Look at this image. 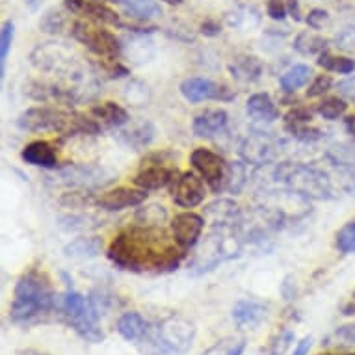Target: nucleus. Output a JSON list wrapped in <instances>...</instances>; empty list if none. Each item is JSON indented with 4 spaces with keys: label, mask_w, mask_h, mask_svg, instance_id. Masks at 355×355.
<instances>
[{
    "label": "nucleus",
    "mask_w": 355,
    "mask_h": 355,
    "mask_svg": "<svg viewBox=\"0 0 355 355\" xmlns=\"http://www.w3.org/2000/svg\"><path fill=\"white\" fill-rule=\"evenodd\" d=\"M292 338H294V335H292L291 331H285L283 335H279V338H277V340L274 343V346H272V355L285 354V349L291 346Z\"/></svg>",
    "instance_id": "nucleus-39"
},
{
    "label": "nucleus",
    "mask_w": 355,
    "mask_h": 355,
    "mask_svg": "<svg viewBox=\"0 0 355 355\" xmlns=\"http://www.w3.org/2000/svg\"><path fill=\"white\" fill-rule=\"evenodd\" d=\"M196 326L184 316H169L149 327L147 335L140 340L144 355H179L184 354L193 343Z\"/></svg>",
    "instance_id": "nucleus-3"
},
{
    "label": "nucleus",
    "mask_w": 355,
    "mask_h": 355,
    "mask_svg": "<svg viewBox=\"0 0 355 355\" xmlns=\"http://www.w3.org/2000/svg\"><path fill=\"white\" fill-rule=\"evenodd\" d=\"M337 338L344 340L346 344H352V346H355V324L343 326L340 329H337Z\"/></svg>",
    "instance_id": "nucleus-40"
},
{
    "label": "nucleus",
    "mask_w": 355,
    "mask_h": 355,
    "mask_svg": "<svg viewBox=\"0 0 355 355\" xmlns=\"http://www.w3.org/2000/svg\"><path fill=\"white\" fill-rule=\"evenodd\" d=\"M65 8L78 17L92 21V23H105L112 26H123L121 19L114 10L97 0H65Z\"/></svg>",
    "instance_id": "nucleus-14"
},
{
    "label": "nucleus",
    "mask_w": 355,
    "mask_h": 355,
    "mask_svg": "<svg viewBox=\"0 0 355 355\" xmlns=\"http://www.w3.org/2000/svg\"><path fill=\"white\" fill-rule=\"evenodd\" d=\"M322 355H355V354H322Z\"/></svg>",
    "instance_id": "nucleus-48"
},
{
    "label": "nucleus",
    "mask_w": 355,
    "mask_h": 355,
    "mask_svg": "<svg viewBox=\"0 0 355 355\" xmlns=\"http://www.w3.org/2000/svg\"><path fill=\"white\" fill-rule=\"evenodd\" d=\"M71 34L75 40H78L82 45H86L99 58H105L108 62H116L121 56V43L112 34L110 30L97 26L92 21H76L73 24Z\"/></svg>",
    "instance_id": "nucleus-7"
},
{
    "label": "nucleus",
    "mask_w": 355,
    "mask_h": 355,
    "mask_svg": "<svg viewBox=\"0 0 355 355\" xmlns=\"http://www.w3.org/2000/svg\"><path fill=\"white\" fill-rule=\"evenodd\" d=\"M75 114L54 106H32L17 117V127L26 132H58L71 136Z\"/></svg>",
    "instance_id": "nucleus-6"
},
{
    "label": "nucleus",
    "mask_w": 355,
    "mask_h": 355,
    "mask_svg": "<svg viewBox=\"0 0 355 355\" xmlns=\"http://www.w3.org/2000/svg\"><path fill=\"white\" fill-rule=\"evenodd\" d=\"M231 71H233V75L236 76L239 80H257V78L261 76V64H259V60L253 58V56H244V58H239L233 65H231Z\"/></svg>",
    "instance_id": "nucleus-29"
},
{
    "label": "nucleus",
    "mask_w": 355,
    "mask_h": 355,
    "mask_svg": "<svg viewBox=\"0 0 355 355\" xmlns=\"http://www.w3.org/2000/svg\"><path fill=\"white\" fill-rule=\"evenodd\" d=\"M286 12H288V8L283 0H268V15L272 19L281 21L286 17Z\"/></svg>",
    "instance_id": "nucleus-38"
},
{
    "label": "nucleus",
    "mask_w": 355,
    "mask_h": 355,
    "mask_svg": "<svg viewBox=\"0 0 355 355\" xmlns=\"http://www.w3.org/2000/svg\"><path fill=\"white\" fill-rule=\"evenodd\" d=\"M324 45H326V41L320 40V37H316V35H311V34L297 35V40H296V49L302 54H305V56H309V54L320 53L322 49H324Z\"/></svg>",
    "instance_id": "nucleus-35"
},
{
    "label": "nucleus",
    "mask_w": 355,
    "mask_h": 355,
    "mask_svg": "<svg viewBox=\"0 0 355 355\" xmlns=\"http://www.w3.org/2000/svg\"><path fill=\"white\" fill-rule=\"evenodd\" d=\"M337 248L340 253H355V221H348L337 233Z\"/></svg>",
    "instance_id": "nucleus-34"
},
{
    "label": "nucleus",
    "mask_w": 355,
    "mask_h": 355,
    "mask_svg": "<svg viewBox=\"0 0 355 355\" xmlns=\"http://www.w3.org/2000/svg\"><path fill=\"white\" fill-rule=\"evenodd\" d=\"M318 65H322L324 69L331 71V73H338V75H349L355 71V62L346 56H333L329 53H322L318 58Z\"/></svg>",
    "instance_id": "nucleus-30"
},
{
    "label": "nucleus",
    "mask_w": 355,
    "mask_h": 355,
    "mask_svg": "<svg viewBox=\"0 0 355 355\" xmlns=\"http://www.w3.org/2000/svg\"><path fill=\"white\" fill-rule=\"evenodd\" d=\"M190 162L212 192L221 193L227 190L229 164L220 155H216L214 151L205 149V147H199L192 153Z\"/></svg>",
    "instance_id": "nucleus-9"
},
{
    "label": "nucleus",
    "mask_w": 355,
    "mask_h": 355,
    "mask_svg": "<svg viewBox=\"0 0 355 355\" xmlns=\"http://www.w3.org/2000/svg\"><path fill=\"white\" fill-rule=\"evenodd\" d=\"M155 138V128L149 121L138 123L136 127H132L130 130H125L121 132V141L125 146L132 147L135 151H140V149H146L149 144Z\"/></svg>",
    "instance_id": "nucleus-26"
},
{
    "label": "nucleus",
    "mask_w": 355,
    "mask_h": 355,
    "mask_svg": "<svg viewBox=\"0 0 355 355\" xmlns=\"http://www.w3.org/2000/svg\"><path fill=\"white\" fill-rule=\"evenodd\" d=\"M244 349L245 340H231V338H225V340L216 343L205 355H242Z\"/></svg>",
    "instance_id": "nucleus-33"
},
{
    "label": "nucleus",
    "mask_w": 355,
    "mask_h": 355,
    "mask_svg": "<svg viewBox=\"0 0 355 355\" xmlns=\"http://www.w3.org/2000/svg\"><path fill=\"white\" fill-rule=\"evenodd\" d=\"M23 355H47V354H41V352H32V349H30V352H26V354H23Z\"/></svg>",
    "instance_id": "nucleus-45"
},
{
    "label": "nucleus",
    "mask_w": 355,
    "mask_h": 355,
    "mask_svg": "<svg viewBox=\"0 0 355 355\" xmlns=\"http://www.w3.org/2000/svg\"><path fill=\"white\" fill-rule=\"evenodd\" d=\"M205 229V218L193 212H181L171 220V236L182 250H192L201 239Z\"/></svg>",
    "instance_id": "nucleus-13"
},
{
    "label": "nucleus",
    "mask_w": 355,
    "mask_h": 355,
    "mask_svg": "<svg viewBox=\"0 0 355 355\" xmlns=\"http://www.w3.org/2000/svg\"><path fill=\"white\" fill-rule=\"evenodd\" d=\"M245 110H248L250 117L261 123H274L281 117L279 108L268 94L251 95L245 103Z\"/></svg>",
    "instance_id": "nucleus-22"
},
{
    "label": "nucleus",
    "mask_w": 355,
    "mask_h": 355,
    "mask_svg": "<svg viewBox=\"0 0 355 355\" xmlns=\"http://www.w3.org/2000/svg\"><path fill=\"white\" fill-rule=\"evenodd\" d=\"M203 218L205 221L212 223L216 229H231L240 220L239 205L231 199H218L205 209Z\"/></svg>",
    "instance_id": "nucleus-18"
},
{
    "label": "nucleus",
    "mask_w": 355,
    "mask_h": 355,
    "mask_svg": "<svg viewBox=\"0 0 355 355\" xmlns=\"http://www.w3.org/2000/svg\"><path fill=\"white\" fill-rule=\"evenodd\" d=\"M326 19H327L326 12H322V10H315V12H311V15L307 17V23H309V26H313V28H320Z\"/></svg>",
    "instance_id": "nucleus-41"
},
{
    "label": "nucleus",
    "mask_w": 355,
    "mask_h": 355,
    "mask_svg": "<svg viewBox=\"0 0 355 355\" xmlns=\"http://www.w3.org/2000/svg\"><path fill=\"white\" fill-rule=\"evenodd\" d=\"M311 78H313L311 67H307V65H294V67L286 71L285 75L281 76L279 84L285 92H291L292 94V92H296V89L305 86Z\"/></svg>",
    "instance_id": "nucleus-27"
},
{
    "label": "nucleus",
    "mask_w": 355,
    "mask_h": 355,
    "mask_svg": "<svg viewBox=\"0 0 355 355\" xmlns=\"http://www.w3.org/2000/svg\"><path fill=\"white\" fill-rule=\"evenodd\" d=\"M92 117L99 123L101 128H119L130 121L128 112L117 103H112V101H105L101 105H95L92 108Z\"/></svg>",
    "instance_id": "nucleus-21"
},
{
    "label": "nucleus",
    "mask_w": 355,
    "mask_h": 355,
    "mask_svg": "<svg viewBox=\"0 0 355 355\" xmlns=\"http://www.w3.org/2000/svg\"><path fill=\"white\" fill-rule=\"evenodd\" d=\"M103 251V240L99 236H78L64 248L69 259H94Z\"/></svg>",
    "instance_id": "nucleus-24"
},
{
    "label": "nucleus",
    "mask_w": 355,
    "mask_h": 355,
    "mask_svg": "<svg viewBox=\"0 0 355 355\" xmlns=\"http://www.w3.org/2000/svg\"><path fill=\"white\" fill-rule=\"evenodd\" d=\"M149 331V324L140 313L130 311L117 320V333L121 335L128 343H140L141 338L146 337Z\"/></svg>",
    "instance_id": "nucleus-23"
},
{
    "label": "nucleus",
    "mask_w": 355,
    "mask_h": 355,
    "mask_svg": "<svg viewBox=\"0 0 355 355\" xmlns=\"http://www.w3.org/2000/svg\"><path fill=\"white\" fill-rule=\"evenodd\" d=\"M207 182L198 177L192 171H184V173H177L175 179L169 184V192H171V198L179 207L182 209H193L205 201V196H207V188H205Z\"/></svg>",
    "instance_id": "nucleus-10"
},
{
    "label": "nucleus",
    "mask_w": 355,
    "mask_h": 355,
    "mask_svg": "<svg viewBox=\"0 0 355 355\" xmlns=\"http://www.w3.org/2000/svg\"><path fill=\"white\" fill-rule=\"evenodd\" d=\"M313 346V338L305 337L297 343L296 349H294V355H309V349Z\"/></svg>",
    "instance_id": "nucleus-43"
},
{
    "label": "nucleus",
    "mask_w": 355,
    "mask_h": 355,
    "mask_svg": "<svg viewBox=\"0 0 355 355\" xmlns=\"http://www.w3.org/2000/svg\"><path fill=\"white\" fill-rule=\"evenodd\" d=\"M136 220L140 225H147V227H162L164 221L168 220V209L158 203L147 205L136 212Z\"/></svg>",
    "instance_id": "nucleus-28"
},
{
    "label": "nucleus",
    "mask_w": 355,
    "mask_h": 355,
    "mask_svg": "<svg viewBox=\"0 0 355 355\" xmlns=\"http://www.w3.org/2000/svg\"><path fill=\"white\" fill-rule=\"evenodd\" d=\"M229 116L221 108H207L193 117L192 130L198 138H216L227 128Z\"/></svg>",
    "instance_id": "nucleus-16"
},
{
    "label": "nucleus",
    "mask_w": 355,
    "mask_h": 355,
    "mask_svg": "<svg viewBox=\"0 0 355 355\" xmlns=\"http://www.w3.org/2000/svg\"><path fill=\"white\" fill-rule=\"evenodd\" d=\"M338 89H340V94L346 95V97H355V78L340 82V84H338Z\"/></svg>",
    "instance_id": "nucleus-42"
},
{
    "label": "nucleus",
    "mask_w": 355,
    "mask_h": 355,
    "mask_svg": "<svg viewBox=\"0 0 355 355\" xmlns=\"http://www.w3.org/2000/svg\"><path fill=\"white\" fill-rule=\"evenodd\" d=\"M166 2H168V4H181L182 0H166Z\"/></svg>",
    "instance_id": "nucleus-46"
},
{
    "label": "nucleus",
    "mask_w": 355,
    "mask_h": 355,
    "mask_svg": "<svg viewBox=\"0 0 355 355\" xmlns=\"http://www.w3.org/2000/svg\"><path fill=\"white\" fill-rule=\"evenodd\" d=\"M184 257L187 250L162 227H128L108 245V259L117 268L136 274H168L181 266Z\"/></svg>",
    "instance_id": "nucleus-1"
},
{
    "label": "nucleus",
    "mask_w": 355,
    "mask_h": 355,
    "mask_svg": "<svg viewBox=\"0 0 355 355\" xmlns=\"http://www.w3.org/2000/svg\"><path fill=\"white\" fill-rule=\"evenodd\" d=\"M105 177V169L97 168V166H87V164H80V166H69L60 171V179H64L62 182L69 184V187L78 188H89L105 184L103 181Z\"/></svg>",
    "instance_id": "nucleus-17"
},
{
    "label": "nucleus",
    "mask_w": 355,
    "mask_h": 355,
    "mask_svg": "<svg viewBox=\"0 0 355 355\" xmlns=\"http://www.w3.org/2000/svg\"><path fill=\"white\" fill-rule=\"evenodd\" d=\"M181 94L188 103H203V101H231L234 94L229 87L216 84L209 78L193 76L181 82Z\"/></svg>",
    "instance_id": "nucleus-11"
},
{
    "label": "nucleus",
    "mask_w": 355,
    "mask_h": 355,
    "mask_svg": "<svg viewBox=\"0 0 355 355\" xmlns=\"http://www.w3.org/2000/svg\"><path fill=\"white\" fill-rule=\"evenodd\" d=\"M171 164H173L171 153L164 151L149 155L147 158H144L140 171L136 173L132 182L141 190H160L164 187H169L175 175L179 173Z\"/></svg>",
    "instance_id": "nucleus-8"
},
{
    "label": "nucleus",
    "mask_w": 355,
    "mask_h": 355,
    "mask_svg": "<svg viewBox=\"0 0 355 355\" xmlns=\"http://www.w3.org/2000/svg\"><path fill=\"white\" fill-rule=\"evenodd\" d=\"M348 110V105L344 103L340 97H326L316 105V112L320 114L324 119L335 121L340 116H344V112Z\"/></svg>",
    "instance_id": "nucleus-31"
},
{
    "label": "nucleus",
    "mask_w": 355,
    "mask_h": 355,
    "mask_svg": "<svg viewBox=\"0 0 355 355\" xmlns=\"http://www.w3.org/2000/svg\"><path fill=\"white\" fill-rule=\"evenodd\" d=\"M346 127H348L349 132L355 136V116H352V117H348V119H346Z\"/></svg>",
    "instance_id": "nucleus-44"
},
{
    "label": "nucleus",
    "mask_w": 355,
    "mask_h": 355,
    "mask_svg": "<svg viewBox=\"0 0 355 355\" xmlns=\"http://www.w3.org/2000/svg\"><path fill=\"white\" fill-rule=\"evenodd\" d=\"M21 157L30 166H37V168L43 169L58 168V153H56L53 144L45 140H34L26 144Z\"/></svg>",
    "instance_id": "nucleus-19"
},
{
    "label": "nucleus",
    "mask_w": 355,
    "mask_h": 355,
    "mask_svg": "<svg viewBox=\"0 0 355 355\" xmlns=\"http://www.w3.org/2000/svg\"><path fill=\"white\" fill-rule=\"evenodd\" d=\"M275 181L285 184L291 192L302 198L324 199L331 196V184L327 175L305 164H279L275 168Z\"/></svg>",
    "instance_id": "nucleus-4"
},
{
    "label": "nucleus",
    "mask_w": 355,
    "mask_h": 355,
    "mask_svg": "<svg viewBox=\"0 0 355 355\" xmlns=\"http://www.w3.org/2000/svg\"><path fill=\"white\" fill-rule=\"evenodd\" d=\"M147 190H141V188H127L119 187L114 188V190H108L103 196H99L97 199V205L101 209L105 210H123L128 209V207H138L147 199Z\"/></svg>",
    "instance_id": "nucleus-15"
},
{
    "label": "nucleus",
    "mask_w": 355,
    "mask_h": 355,
    "mask_svg": "<svg viewBox=\"0 0 355 355\" xmlns=\"http://www.w3.org/2000/svg\"><path fill=\"white\" fill-rule=\"evenodd\" d=\"M268 307L255 300H240L233 307V320L239 327H257L266 320Z\"/></svg>",
    "instance_id": "nucleus-20"
},
{
    "label": "nucleus",
    "mask_w": 355,
    "mask_h": 355,
    "mask_svg": "<svg viewBox=\"0 0 355 355\" xmlns=\"http://www.w3.org/2000/svg\"><path fill=\"white\" fill-rule=\"evenodd\" d=\"M248 182V169L242 162H231L229 164V182L227 192L240 193V190L244 188Z\"/></svg>",
    "instance_id": "nucleus-32"
},
{
    "label": "nucleus",
    "mask_w": 355,
    "mask_h": 355,
    "mask_svg": "<svg viewBox=\"0 0 355 355\" xmlns=\"http://www.w3.org/2000/svg\"><path fill=\"white\" fill-rule=\"evenodd\" d=\"M56 309V292L49 275L40 270H28L19 277L10 318L15 324H34Z\"/></svg>",
    "instance_id": "nucleus-2"
},
{
    "label": "nucleus",
    "mask_w": 355,
    "mask_h": 355,
    "mask_svg": "<svg viewBox=\"0 0 355 355\" xmlns=\"http://www.w3.org/2000/svg\"><path fill=\"white\" fill-rule=\"evenodd\" d=\"M26 2H28L30 6H35V2H37V0H26Z\"/></svg>",
    "instance_id": "nucleus-47"
},
{
    "label": "nucleus",
    "mask_w": 355,
    "mask_h": 355,
    "mask_svg": "<svg viewBox=\"0 0 355 355\" xmlns=\"http://www.w3.org/2000/svg\"><path fill=\"white\" fill-rule=\"evenodd\" d=\"M112 2L121 8L128 17L138 21H149L162 13L155 0H112Z\"/></svg>",
    "instance_id": "nucleus-25"
},
{
    "label": "nucleus",
    "mask_w": 355,
    "mask_h": 355,
    "mask_svg": "<svg viewBox=\"0 0 355 355\" xmlns=\"http://www.w3.org/2000/svg\"><path fill=\"white\" fill-rule=\"evenodd\" d=\"M277 155H279V144L262 132L248 136L240 146V157L244 158L245 162L255 164V166L274 162Z\"/></svg>",
    "instance_id": "nucleus-12"
},
{
    "label": "nucleus",
    "mask_w": 355,
    "mask_h": 355,
    "mask_svg": "<svg viewBox=\"0 0 355 355\" xmlns=\"http://www.w3.org/2000/svg\"><path fill=\"white\" fill-rule=\"evenodd\" d=\"M333 86V80L329 75H318L315 80L311 82V86L307 89L309 99H315V97H322L324 94H327Z\"/></svg>",
    "instance_id": "nucleus-37"
},
{
    "label": "nucleus",
    "mask_w": 355,
    "mask_h": 355,
    "mask_svg": "<svg viewBox=\"0 0 355 355\" xmlns=\"http://www.w3.org/2000/svg\"><path fill=\"white\" fill-rule=\"evenodd\" d=\"M13 41V23L6 21L2 24V32H0V73L4 75V64H6L8 53L12 49Z\"/></svg>",
    "instance_id": "nucleus-36"
},
{
    "label": "nucleus",
    "mask_w": 355,
    "mask_h": 355,
    "mask_svg": "<svg viewBox=\"0 0 355 355\" xmlns=\"http://www.w3.org/2000/svg\"><path fill=\"white\" fill-rule=\"evenodd\" d=\"M62 313L67 324L87 343H101L105 338L94 302L86 300L73 288H67L62 297Z\"/></svg>",
    "instance_id": "nucleus-5"
}]
</instances>
